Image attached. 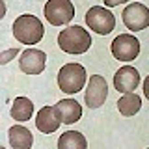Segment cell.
<instances>
[{"label":"cell","instance_id":"e0dca14e","mask_svg":"<svg viewBox=\"0 0 149 149\" xmlns=\"http://www.w3.org/2000/svg\"><path fill=\"white\" fill-rule=\"evenodd\" d=\"M15 56H21V50H19L17 47H15V49H8V50H4V52L0 54V63L6 65L8 62H11Z\"/></svg>","mask_w":149,"mask_h":149},{"label":"cell","instance_id":"3957f363","mask_svg":"<svg viewBox=\"0 0 149 149\" xmlns=\"http://www.w3.org/2000/svg\"><path fill=\"white\" fill-rule=\"evenodd\" d=\"M86 69L80 63H65L58 71V86L67 95L82 91L86 86Z\"/></svg>","mask_w":149,"mask_h":149},{"label":"cell","instance_id":"ac0fdd59","mask_svg":"<svg viewBox=\"0 0 149 149\" xmlns=\"http://www.w3.org/2000/svg\"><path fill=\"white\" fill-rule=\"evenodd\" d=\"M102 2H104L106 8H116V6H119V4L129 2V0H102Z\"/></svg>","mask_w":149,"mask_h":149},{"label":"cell","instance_id":"44dd1931","mask_svg":"<svg viewBox=\"0 0 149 149\" xmlns=\"http://www.w3.org/2000/svg\"><path fill=\"white\" fill-rule=\"evenodd\" d=\"M147 149H149V147H147Z\"/></svg>","mask_w":149,"mask_h":149},{"label":"cell","instance_id":"7a4b0ae2","mask_svg":"<svg viewBox=\"0 0 149 149\" xmlns=\"http://www.w3.org/2000/svg\"><path fill=\"white\" fill-rule=\"evenodd\" d=\"M58 45L67 54H84L91 47V36L82 26H67L58 34Z\"/></svg>","mask_w":149,"mask_h":149},{"label":"cell","instance_id":"4fadbf2b","mask_svg":"<svg viewBox=\"0 0 149 149\" xmlns=\"http://www.w3.org/2000/svg\"><path fill=\"white\" fill-rule=\"evenodd\" d=\"M8 138H9V146L13 149H30L32 143H34V134L26 127H22V125H13V127H9Z\"/></svg>","mask_w":149,"mask_h":149},{"label":"cell","instance_id":"30bf717a","mask_svg":"<svg viewBox=\"0 0 149 149\" xmlns=\"http://www.w3.org/2000/svg\"><path fill=\"white\" fill-rule=\"evenodd\" d=\"M140 84V73L132 65H123L114 74V88L119 93H132Z\"/></svg>","mask_w":149,"mask_h":149},{"label":"cell","instance_id":"5b68a950","mask_svg":"<svg viewBox=\"0 0 149 149\" xmlns=\"http://www.w3.org/2000/svg\"><path fill=\"white\" fill-rule=\"evenodd\" d=\"M43 11H45V19L52 26L69 24L74 17V6L71 0H47Z\"/></svg>","mask_w":149,"mask_h":149},{"label":"cell","instance_id":"8992f818","mask_svg":"<svg viewBox=\"0 0 149 149\" xmlns=\"http://www.w3.org/2000/svg\"><path fill=\"white\" fill-rule=\"evenodd\" d=\"M121 17H123V24L130 32H140L149 26V8L146 4H140V2L129 4L123 9Z\"/></svg>","mask_w":149,"mask_h":149},{"label":"cell","instance_id":"ba28073f","mask_svg":"<svg viewBox=\"0 0 149 149\" xmlns=\"http://www.w3.org/2000/svg\"><path fill=\"white\" fill-rule=\"evenodd\" d=\"M106 97H108V84H106L104 77L101 74H91L90 82H88L86 93H84V101H86V106L91 110L99 108V106L104 104Z\"/></svg>","mask_w":149,"mask_h":149},{"label":"cell","instance_id":"277c9868","mask_svg":"<svg viewBox=\"0 0 149 149\" xmlns=\"http://www.w3.org/2000/svg\"><path fill=\"white\" fill-rule=\"evenodd\" d=\"M86 24L101 36H108L116 28V17L106 6H93L86 13Z\"/></svg>","mask_w":149,"mask_h":149},{"label":"cell","instance_id":"52a82bcc","mask_svg":"<svg viewBox=\"0 0 149 149\" xmlns=\"http://www.w3.org/2000/svg\"><path fill=\"white\" fill-rule=\"evenodd\" d=\"M112 54L119 62H132L140 54V41L132 34H121L112 41Z\"/></svg>","mask_w":149,"mask_h":149},{"label":"cell","instance_id":"7c38bea8","mask_svg":"<svg viewBox=\"0 0 149 149\" xmlns=\"http://www.w3.org/2000/svg\"><path fill=\"white\" fill-rule=\"evenodd\" d=\"M54 108L65 125H73L82 118V106L77 99H62L54 104Z\"/></svg>","mask_w":149,"mask_h":149},{"label":"cell","instance_id":"2e32d148","mask_svg":"<svg viewBox=\"0 0 149 149\" xmlns=\"http://www.w3.org/2000/svg\"><path fill=\"white\" fill-rule=\"evenodd\" d=\"M88 142L82 132L78 130H67L58 140V149H86Z\"/></svg>","mask_w":149,"mask_h":149},{"label":"cell","instance_id":"9c48e42d","mask_svg":"<svg viewBox=\"0 0 149 149\" xmlns=\"http://www.w3.org/2000/svg\"><path fill=\"white\" fill-rule=\"evenodd\" d=\"M47 65V54L39 49H26L19 56V67L26 74H41Z\"/></svg>","mask_w":149,"mask_h":149},{"label":"cell","instance_id":"d6986e66","mask_svg":"<svg viewBox=\"0 0 149 149\" xmlns=\"http://www.w3.org/2000/svg\"><path fill=\"white\" fill-rule=\"evenodd\" d=\"M143 95H146V99L149 101V74H147L146 80H143Z\"/></svg>","mask_w":149,"mask_h":149},{"label":"cell","instance_id":"8fae6325","mask_svg":"<svg viewBox=\"0 0 149 149\" xmlns=\"http://www.w3.org/2000/svg\"><path fill=\"white\" fill-rule=\"evenodd\" d=\"M63 121L60 119L58 112H56L54 106H43L36 116V127L41 130L43 134H52L60 129Z\"/></svg>","mask_w":149,"mask_h":149},{"label":"cell","instance_id":"ffe728a7","mask_svg":"<svg viewBox=\"0 0 149 149\" xmlns=\"http://www.w3.org/2000/svg\"><path fill=\"white\" fill-rule=\"evenodd\" d=\"M0 149H6V147H0Z\"/></svg>","mask_w":149,"mask_h":149},{"label":"cell","instance_id":"9a60e30c","mask_svg":"<svg viewBox=\"0 0 149 149\" xmlns=\"http://www.w3.org/2000/svg\"><path fill=\"white\" fill-rule=\"evenodd\" d=\"M140 108H142V99H140V95L136 93H123V97L118 101V110L121 116H125V118H130V116L138 114Z\"/></svg>","mask_w":149,"mask_h":149},{"label":"cell","instance_id":"6da1fadb","mask_svg":"<svg viewBox=\"0 0 149 149\" xmlns=\"http://www.w3.org/2000/svg\"><path fill=\"white\" fill-rule=\"evenodd\" d=\"M13 36L19 43L22 45H37L45 36V28H43V22L39 21L36 15H19L15 21H13Z\"/></svg>","mask_w":149,"mask_h":149},{"label":"cell","instance_id":"5bb4252c","mask_svg":"<svg viewBox=\"0 0 149 149\" xmlns=\"http://www.w3.org/2000/svg\"><path fill=\"white\" fill-rule=\"evenodd\" d=\"M11 118L15 121H28L34 114V102H32L28 97H17L11 104V110H9Z\"/></svg>","mask_w":149,"mask_h":149}]
</instances>
